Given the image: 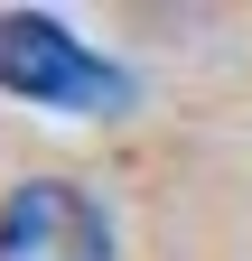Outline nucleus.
Masks as SVG:
<instances>
[{
  "label": "nucleus",
  "instance_id": "obj_1",
  "mask_svg": "<svg viewBox=\"0 0 252 261\" xmlns=\"http://www.w3.org/2000/svg\"><path fill=\"white\" fill-rule=\"evenodd\" d=\"M0 93H19L38 112H121L131 103V75L112 56H93L66 19L0 10Z\"/></svg>",
  "mask_w": 252,
  "mask_h": 261
},
{
  "label": "nucleus",
  "instance_id": "obj_2",
  "mask_svg": "<svg viewBox=\"0 0 252 261\" xmlns=\"http://www.w3.org/2000/svg\"><path fill=\"white\" fill-rule=\"evenodd\" d=\"M0 261H112V215L75 177H28L0 196Z\"/></svg>",
  "mask_w": 252,
  "mask_h": 261
}]
</instances>
